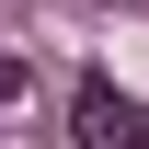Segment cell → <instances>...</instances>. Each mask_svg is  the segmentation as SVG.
<instances>
[{"label": "cell", "mask_w": 149, "mask_h": 149, "mask_svg": "<svg viewBox=\"0 0 149 149\" xmlns=\"http://www.w3.org/2000/svg\"><path fill=\"white\" fill-rule=\"evenodd\" d=\"M0 103H23V57H0Z\"/></svg>", "instance_id": "cell-2"}, {"label": "cell", "mask_w": 149, "mask_h": 149, "mask_svg": "<svg viewBox=\"0 0 149 149\" xmlns=\"http://www.w3.org/2000/svg\"><path fill=\"white\" fill-rule=\"evenodd\" d=\"M69 138H80V149H149V103L115 92L103 69H80V92H69Z\"/></svg>", "instance_id": "cell-1"}]
</instances>
